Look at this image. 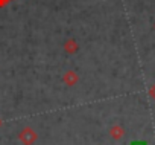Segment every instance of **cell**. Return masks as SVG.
<instances>
[{
    "label": "cell",
    "instance_id": "cell-1",
    "mask_svg": "<svg viewBox=\"0 0 155 145\" xmlns=\"http://www.w3.org/2000/svg\"><path fill=\"white\" fill-rule=\"evenodd\" d=\"M18 139H20V142H21L23 145H34V143L37 142V139H38V134H37V131H35L34 128L25 127V128L18 133Z\"/></svg>",
    "mask_w": 155,
    "mask_h": 145
},
{
    "label": "cell",
    "instance_id": "cell-2",
    "mask_svg": "<svg viewBox=\"0 0 155 145\" xmlns=\"http://www.w3.org/2000/svg\"><path fill=\"white\" fill-rule=\"evenodd\" d=\"M62 83L68 87H73V86H76L78 83H79V75H78L74 70H67L62 75Z\"/></svg>",
    "mask_w": 155,
    "mask_h": 145
},
{
    "label": "cell",
    "instance_id": "cell-3",
    "mask_svg": "<svg viewBox=\"0 0 155 145\" xmlns=\"http://www.w3.org/2000/svg\"><path fill=\"white\" fill-rule=\"evenodd\" d=\"M62 49L65 50V54L73 55V54H76L78 50H79V44H78V41L74 38H67L62 44Z\"/></svg>",
    "mask_w": 155,
    "mask_h": 145
},
{
    "label": "cell",
    "instance_id": "cell-4",
    "mask_svg": "<svg viewBox=\"0 0 155 145\" xmlns=\"http://www.w3.org/2000/svg\"><path fill=\"white\" fill-rule=\"evenodd\" d=\"M123 134H125V130H123V127L119 125V124H116V125H113V127L110 128V136H111L113 139H116V140L122 139Z\"/></svg>",
    "mask_w": 155,
    "mask_h": 145
},
{
    "label": "cell",
    "instance_id": "cell-5",
    "mask_svg": "<svg viewBox=\"0 0 155 145\" xmlns=\"http://www.w3.org/2000/svg\"><path fill=\"white\" fill-rule=\"evenodd\" d=\"M9 2H12V0H0V8H5Z\"/></svg>",
    "mask_w": 155,
    "mask_h": 145
},
{
    "label": "cell",
    "instance_id": "cell-6",
    "mask_svg": "<svg viewBox=\"0 0 155 145\" xmlns=\"http://www.w3.org/2000/svg\"><path fill=\"white\" fill-rule=\"evenodd\" d=\"M131 145H146V143L144 142H132Z\"/></svg>",
    "mask_w": 155,
    "mask_h": 145
},
{
    "label": "cell",
    "instance_id": "cell-7",
    "mask_svg": "<svg viewBox=\"0 0 155 145\" xmlns=\"http://www.w3.org/2000/svg\"><path fill=\"white\" fill-rule=\"evenodd\" d=\"M0 127H2V119H0Z\"/></svg>",
    "mask_w": 155,
    "mask_h": 145
}]
</instances>
